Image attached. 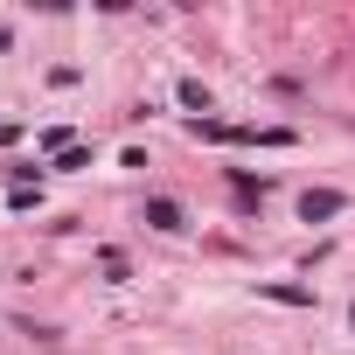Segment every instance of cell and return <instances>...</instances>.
Returning a JSON list of instances; mask_svg holds the SVG:
<instances>
[{"label": "cell", "mask_w": 355, "mask_h": 355, "mask_svg": "<svg viewBox=\"0 0 355 355\" xmlns=\"http://www.w3.org/2000/svg\"><path fill=\"white\" fill-rule=\"evenodd\" d=\"M341 209H348V202H341L334 189H306V196H300V223H327V216H341Z\"/></svg>", "instance_id": "obj_1"}, {"label": "cell", "mask_w": 355, "mask_h": 355, "mask_svg": "<svg viewBox=\"0 0 355 355\" xmlns=\"http://www.w3.org/2000/svg\"><path fill=\"white\" fill-rule=\"evenodd\" d=\"M146 223H153V230H182L189 216H182V202H167V196H153V202H146Z\"/></svg>", "instance_id": "obj_2"}, {"label": "cell", "mask_w": 355, "mask_h": 355, "mask_svg": "<svg viewBox=\"0 0 355 355\" xmlns=\"http://www.w3.org/2000/svg\"><path fill=\"white\" fill-rule=\"evenodd\" d=\"M182 105H189V112H209V91H202V84L189 77V84H182Z\"/></svg>", "instance_id": "obj_3"}]
</instances>
